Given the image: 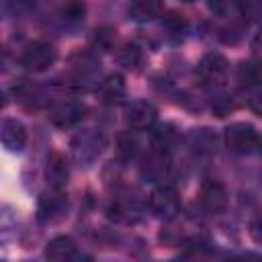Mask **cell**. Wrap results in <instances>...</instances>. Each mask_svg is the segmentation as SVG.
Listing matches in <instances>:
<instances>
[{
  "label": "cell",
  "instance_id": "1",
  "mask_svg": "<svg viewBox=\"0 0 262 262\" xmlns=\"http://www.w3.org/2000/svg\"><path fill=\"white\" fill-rule=\"evenodd\" d=\"M106 145V139L96 129H86L78 133L72 141V156L80 166H90L96 162V158L102 154Z\"/></svg>",
  "mask_w": 262,
  "mask_h": 262
},
{
  "label": "cell",
  "instance_id": "2",
  "mask_svg": "<svg viewBox=\"0 0 262 262\" xmlns=\"http://www.w3.org/2000/svg\"><path fill=\"white\" fill-rule=\"evenodd\" d=\"M223 139L233 154L248 156L258 149V131L250 123H231L229 127H225Z\"/></svg>",
  "mask_w": 262,
  "mask_h": 262
},
{
  "label": "cell",
  "instance_id": "3",
  "mask_svg": "<svg viewBox=\"0 0 262 262\" xmlns=\"http://www.w3.org/2000/svg\"><path fill=\"white\" fill-rule=\"evenodd\" d=\"M57 57V49L47 41H33L20 55V63L31 72H43L53 66Z\"/></svg>",
  "mask_w": 262,
  "mask_h": 262
},
{
  "label": "cell",
  "instance_id": "4",
  "mask_svg": "<svg viewBox=\"0 0 262 262\" xmlns=\"http://www.w3.org/2000/svg\"><path fill=\"white\" fill-rule=\"evenodd\" d=\"M149 209L162 219H174L180 213V196L172 186H158L149 194Z\"/></svg>",
  "mask_w": 262,
  "mask_h": 262
},
{
  "label": "cell",
  "instance_id": "5",
  "mask_svg": "<svg viewBox=\"0 0 262 262\" xmlns=\"http://www.w3.org/2000/svg\"><path fill=\"white\" fill-rule=\"evenodd\" d=\"M37 215L43 223H59L68 215V199L61 190L53 188V192H47L39 199Z\"/></svg>",
  "mask_w": 262,
  "mask_h": 262
},
{
  "label": "cell",
  "instance_id": "6",
  "mask_svg": "<svg viewBox=\"0 0 262 262\" xmlns=\"http://www.w3.org/2000/svg\"><path fill=\"white\" fill-rule=\"evenodd\" d=\"M227 72H229V63L221 53H207L199 61V68H196V74H199L201 82L207 84V86L221 84L225 80Z\"/></svg>",
  "mask_w": 262,
  "mask_h": 262
},
{
  "label": "cell",
  "instance_id": "7",
  "mask_svg": "<svg viewBox=\"0 0 262 262\" xmlns=\"http://www.w3.org/2000/svg\"><path fill=\"white\" fill-rule=\"evenodd\" d=\"M125 119L133 131H145L151 129L154 123L158 121V108L147 100H135L127 106Z\"/></svg>",
  "mask_w": 262,
  "mask_h": 262
},
{
  "label": "cell",
  "instance_id": "8",
  "mask_svg": "<svg viewBox=\"0 0 262 262\" xmlns=\"http://www.w3.org/2000/svg\"><path fill=\"white\" fill-rule=\"evenodd\" d=\"M0 143L8 151H23L27 145V129L18 119L0 121Z\"/></svg>",
  "mask_w": 262,
  "mask_h": 262
},
{
  "label": "cell",
  "instance_id": "9",
  "mask_svg": "<svg viewBox=\"0 0 262 262\" xmlns=\"http://www.w3.org/2000/svg\"><path fill=\"white\" fill-rule=\"evenodd\" d=\"M199 196H201L203 207L207 211H211V213H219L227 205V190H225V186L219 180H213V178H209V180H205L201 184Z\"/></svg>",
  "mask_w": 262,
  "mask_h": 262
},
{
  "label": "cell",
  "instance_id": "10",
  "mask_svg": "<svg viewBox=\"0 0 262 262\" xmlns=\"http://www.w3.org/2000/svg\"><path fill=\"white\" fill-rule=\"evenodd\" d=\"M45 176H47V182H49L53 188H57V190H61V188L68 184V180H70V164H68V160H66L63 154L53 151V154L47 158Z\"/></svg>",
  "mask_w": 262,
  "mask_h": 262
},
{
  "label": "cell",
  "instance_id": "11",
  "mask_svg": "<svg viewBox=\"0 0 262 262\" xmlns=\"http://www.w3.org/2000/svg\"><path fill=\"white\" fill-rule=\"evenodd\" d=\"M76 252H78V246L70 235H55L45 246V258L53 260V262L72 260L76 256Z\"/></svg>",
  "mask_w": 262,
  "mask_h": 262
},
{
  "label": "cell",
  "instance_id": "12",
  "mask_svg": "<svg viewBox=\"0 0 262 262\" xmlns=\"http://www.w3.org/2000/svg\"><path fill=\"white\" fill-rule=\"evenodd\" d=\"M170 172V164H168V154L154 149L149 154V158H145L143 166H141V176L151 180V182H160L168 176Z\"/></svg>",
  "mask_w": 262,
  "mask_h": 262
},
{
  "label": "cell",
  "instance_id": "13",
  "mask_svg": "<svg viewBox=\"0 0 262 262\" xmlns=\"http://www.w3.org/2000/svg\"><path fill=\"white\" fill-rule=\"evenodd\" d=\"M82 117H84V104H80V102H76V100L61 102V104H57V106L51 111V121H53L57 127H72V125H76Z\"/></svg>",
  "mask_w": 262,
  "mask_h": 262
},
{
  "label": "cell",
  "instance_id": "14",
  "mask_svg": "<svg viewBox=\"0 0 262 262\" xmlns=\"http://www.w3.org/2000/svg\"><path fill=\"white\" fill-rule=\"evenodd\" d=\"M188 145L199 156H211L215 151V147H217V135L207 127L192 129L188 133Z\"/></svg>",
  "mask_w": 262,
  "mask_h": 262
},
{
  "label": "cell",
  "instance_id": "15",
  "mask_svg": "<svg viewBox=\"0 0 262 262\" xmlns=\"http://www.w3.org/2000/svg\"><path fill=\"white\" fill-rule=\"evenodd\" d=\"M162 12V0H129V16L137 23H147Z\"/></svg>",
  "mask_w": 262,
  "mask_h": 262
},
{
  "label": "cell",
  "instance_id": "16",
  "mask_svg": "<svg viewBox=\"0 0 262 262\" xmlns=\"http://www.w3.org/2000/svg\"><path fill=\"white\" fill-rule=\"evenodd\" d=\"M18 229H20V221L16 211L10 207H2L0 209V246L14 242L18 235Z\"/></svg>",
  "mask_w": 262,
  "mask_h": 262
},
{
  "label": "cell",
  "instance_id": "17",
  "mask_svg": "<svg viewBox=\"0 0 262 262\" xmlns=\"http://www.w3.org/2000/svg\"><path fill=\"white\" fill-rule=\"evenodd\" d=\"M98 92H100V98H102L104 102H108V104L119 102V100L125 96V80H123V76H119V74L106 76V78L100 82Z\"/></svg>",
  "mask_w": 262,
  "mask_h": 262
},
{
  "label": "cell",
  "instance_id": "18",
  "mask_svg": "<svg viewBox=\"0 0 262 262\" xmlns=\"http://www.w3.org/2000/svg\"><path fill=\"white\" fill-rule=\"evenodd\" d=\"M178 139H180L178 129H176L172 123H166V125H162V127L156 131V135H154V149L168 154L170 149L176 147Z\"/></svg>",
  "mask_w": 262,
  "mask_h": 262
},
{
  "label": "cell",
  "instance_id": "19",
  "mask_svg": "<svg viewBox=\"0 0 262 262\" xmlns=\"http://www.w3.org/2000/svg\"><path fill=\"white\" fill-rule=\"evenodd\" d=\"M111 217H115L117 221H135L139 217V207L135 205V201H127V199H119L111 205L108 209Z\"/></svg>",
  "mask_w": 262,
  "mask_h": 262
},
{
  "label": "cell",
  "instance_id": "20",
  "mask_svg": "<svg viewBox=\"0 0 262 262\" xmlns=\"http://www.w3.org/2000/svg\"><path fill=\"white\" fill-rule=\"evenodd\" d=\"M162 29L166 31V35L170 37V39H180L184 33H186V29H188V23H186V18L182 16V14H178V12H170V14H166L164 16V20H162Z\"/></svg>",
  "mask_w": 262,
  "mask_h": 262
},
{
  "label": "cell",
  "instance_id": "21",
  "mask_svg": "<svg viewBox=\"0 0 262 262\" xmlns=\"http://www.w3.org/2000/svg\"><path fill=\"white\" fill-rule=\"evenodd\" d=\"M141 49L139 45L135 43H123L117 51V61L123 66V68H129V70H135L139 63H141Z\"/></svg>",
  "mask_w": 262,
  "mask_h": 262
},
{
  "label": "cell",
  "instance_id": "22",
  "mask_svg": "<svg viewBox=\"0 0 262 262\" xmlns=\"http://www.w3.org/2000/svg\"><path fill=\"white\" fill-rule=\"evenodd\" d=\"M14 94H16V98H18L20 102H25V104L39 106V104L43 102V92H41V88L35 86V84H31V82H27V80H23L18 86H14Z\"/></svg>",
  "mask_w": 262,
  "mask_h": 262
},
{
  "label": "cell",
  "instance_id": "23",
  "mask_svg": "<svg viewBox=\"0 0 262 262\" xmlns=\"http://www.w3.org/2000/svg\"><path fill=\"white\" fill-rule=\"evenodd\" d=\"M237 82L242 88H252L260 82V68L254 61H242L237 68Z\"/></svg>",
  "mask_w": 262,
  "mask_h": 262
},
{
  "label": "cell",
  "instance_id": "24",
  "mask_svg": "<svg viewBox=\"0 0 262 262\" xmlns=\"http://www.w3.org/2000/svg\"><path fill=\"white\" fill-rule=\"evenodd\" d=\"M115 39H117L115 29H111V27H100V29H96L94 35H92V45H94V49H98V51H113V49H115Z\"/></svg>",
  "mask_w": 262,
  "mask_h": 262
},
{
  "label": "cell",
  "instance_id": "25",
  "mask_svg": "<svg viewBox=\"0 0 262 262\" xmlns=\"http://www.w3.org/2000/svg\"><path fill=\"white\" fill-rule=\"evenodd\" d=\"M211 106V113L215 117H227L229 113L235 111V98L231 94H215L209 102Z\"/></svg>",
  "mask_w": 262,
  "mask_h": 262
},
{
  "label": "cell",
  "instance_id": "26",
  "mask_svg": "<svg viewBox=\"0 0 262 262\" xmlns=\"http://www.w3.org/2000/svg\"><path fill=\"white\" fill-rule=\"evenodd\" d=\"M137 151V139L131 135V131H125L117 137V154L121 160H131Z\"/></svg>",
  "mask_w": 262,
  "mask_h": 262
},
{
  "label": "cell",
  "instance_id": "27",
  "mask_svg": "<svg viewBox=\"0 0 262 262\" xmlns=\"http://www.w3.org/2000/svg\"><path fill=\"white\" fill-rule=\"evenodd\" d=\"M237 8L246 20H258L262 10V0H237Z\"/></svg>",
  "mask_w": 262,
  "mask_h": 262
},
{
  "label": "cell",
  "instance_id": "28",
  "mask_svg": "<svg viewBox=\"0 0 262 262\" xmlns=\"http://www.w3.org/2000/svg\"><path fill=\"white\" fill-rule=\"evenodd\" d=\"M84 12H86V6H84L82 2H78V0H72V2L66 4V8L61 10V14H63V18H66L68 23H80V20L84 18Z\"/></svg>",
  "mask_w": 262,
  "mask_h": 262
},
{
  "label": "cell",
  "instance_id": "29",
  "mask_svg": "<svg viewBox=\"0 0 262 262\" xmlns=\"http://www.w3.org/2000/svg\"><path fill=\"white\" fill-rule=\"evenodd\" d=\"M209 8L217 16H229L237 8V0H209Z\"/></svg>",
  "mask_w": 262,
  "mask_h": 262
},
{
  "label": "cell",
  "instance_id": "30",
  "mask_svg": "<svg viewBox=\"0 0 262 262\" xmlns=\"http://www.w3.org/2000/svg\"><path fill=\"white\" fill-rule=\"evenodd\" d=\"M4 106V96H2V92H0V108Z\"/></svg>",
  "mask_w": 262,
  "mask_h": 262
},
{
  "label": "cell",
  "instance_id": "31",
  "mask_svg": "<svg viewBox=\"0 0 262 262\" xmlns=\"http://www.w3.org/2000/svg\"><path fill=\"white\" fill-rule=\"evenodd\" d=\"M182 2H194V0H182Z\"/></svg>",
  "mask_w": 262,
  "mask_h": 262
}]
</instances>
